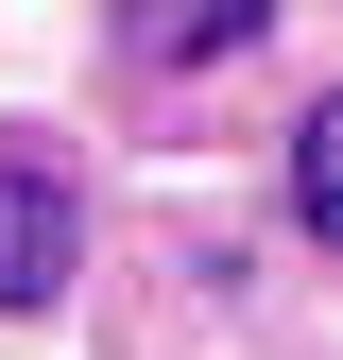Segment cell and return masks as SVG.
<instances>
[{
    "instance_id": "2",
    "label": "cell",
    "mask_w": 343,
    "mask_h": 360,
    "mask_svg": "<svg viewBox=\"0 0 343 360\" xmlns=\"http://www.w3.org/2000/svg\"><path fill=\"white\" fill-rule=\"evenodd\" d=\"M103 18H120V52H138V69H224V52H257L275 0H103Z\"/></svg>"
},
{
    "instance_id": "1",
    "label": "cell",
    "mask_w": 343,
    "mask_h": 360,
    "mask_svg": "<svg viewBox=\"0 0 343 360\" xmlns=\"http://www.w3.org/2000/svg\"><path fill=\"white\" fill-rule=\"evenodd\" d=\"M69 292V172L0 155V309H52Z\"/></svg>"
},
{
    "instance_id": "3",
    "label": "cell",
    "mask_w": 343,
    "mask_h": 360,
    "mask_svg": "<svg viewBox=\"0 0 343 360\" xmlns=\"http://www.w3.org/2000/svg\"><path fill=\"white\" fill-rule=\"evenodd\" d=\"M292 206H309V223H343V103L309 120V172H292Z\"/></svg>"
}]
</instances>
